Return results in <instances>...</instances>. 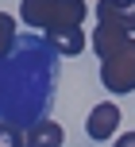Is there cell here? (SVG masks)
Wrapping results in <instances>:
<instances>
[{
	"mask_svg": "<svg viewBox=\"0 0 135 147\" xmlns=\"http://www.w3.org/2000/svg\"><path fill=\"white\" fill-rule=\"evenodd\" d=\"M89 47L100 58V85L116 97L135 93V35L108 27V23H97L89 35Z\"/></svg>",
	"mask_w": 135,
	"mask_h": 147,
	"instance_id": "6da1fadb",
	"label": "cell"
},
{
	"mask_svg": "<svg viewBox=\"0 0 135 147\" xmlns=\"http://www.w3.org/2000/svg\"><path fill=\"white\" fill-rule=\"evenodd\" d=\"M85 16H89L85 0H19V20L35 31L81 27Z\"/></svg>",
	"mask_w": 135,
	"mask_h": 147,
	"instance_id": "7a4b0ae2",
	"label": "cell"
},
{
	"mask_svg": "<svg viewBox=\"0 0 135 147\" xmlns=\"http://www.w3.org/2000/svg\"><path fill=\"white\" fill-rule=\"evenodd\" d=\"M97 23H108V27L120 31H135V0H97Z\"/></svg>",
	"mask_w": 135,
	"mask_h": 147,
	"instance_id": "3957f363",
	"label": "cell"
},
{
	"mask_svg": "<svg viewBox=\"0 0 135 147\" xmlns=\"http://www.w3.org/2000/svg\"><path fill=\"white\" fill-rule=\"evenodd\" d=\"M116 128H120V105H112V101H100L97 109L89 112V120H85V132H89V140H112L116 136Z\"/></svg>",
	"mask_w": 135,
	"mask_h": 147,
	"instance_id": "277c9868",
	"label": "cell"
},
{
	"mask_svg": "<svg viewBox=\"0 0 135 147\" xmlns=\"http://www.w3.org/2000/svg\"><path fill=\"white\" fill-rule=\"evenodd\" d=\"M85 43H89V35H85L81 27H58V31H46V47H50L54 54H62V58L81 54Z\"/></svg>",
	"mask_w": 135,
	"mask_h": 147,
	"instance_id": "5b68a950",
	"label": "cell"
},
{
	"mask_svg": "<svg viewBox=\"0 0 135 147\" xmlns=\"http://www.w3.org/2000/svg\"><path fill=\"white\" fill-rule=\"evenodd\" d=\"M66 132H62L58 120H39L23 132V147H62Z\"/></svg>",
	"mask_w": 135,
	"mask_h": 147,
	"instance_id": "8992f818",
	"label": "cell"
},
{
	"mask_svg": "<svg viewBox=\"0 0 135 147\" xmlns=\"http://www.w3.org/2000/svg\"><path fill=\"white\" fill-rule=\"evenodd\" d=\"M12 47H15V16L0 12V62L12 54Z\"/></svg>",
	"mask_w": 135,
	"mask_h": 147,
	"instance_id": "52a82bcc",
	"label": "cell"
},
{
	"mask_svg": "<svg viewBox=\"0 0 135 147\" xmlns=\"http://www.w3.org/2000/svg\"><path fill=\"white\" fill-rule=\"evenodd\" d=\"M0 147H23V132L15 124H4L0 120Z\"/></svg>",
	"mask_w": 135,
	"mask_h": 147,
	"instance_id": "ba28073f",
	"label": "cell"
},
{
	"mask_svg": "<svg viewBox=\"0 0 135 147\" xmlns=\"http://www.w3.org/2000/svg\"><path fill=\"white\" fill-rule=\"evenodd\" d=\"M112 147H135V132H124V136H116Z\"/></svg>",
	"mask_w": 135,
	"mask_h": 147,
	"instance_id": "9c48e42d",
	"label": "cell"
}]
</instances>
